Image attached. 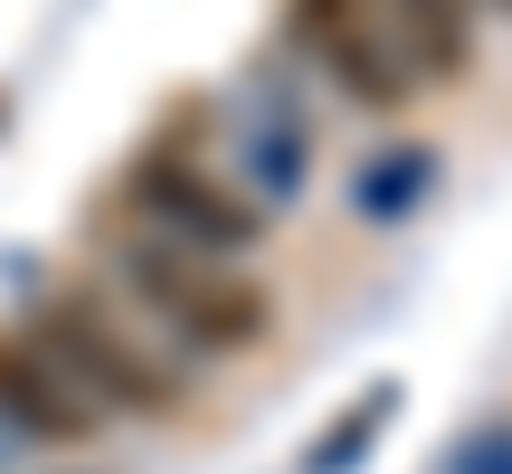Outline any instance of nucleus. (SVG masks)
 <instances>
[{"label":"nucleus","mask_w":512,"mask_h":474,"mask_svg":"<svg viewBox=\"0 0 512 474\" xmlns=\"http://www.w3.org/2000/svg\"><path fill=\"white\" fill-rule=\"evenodd\" d=\"M114 285L133 294V313H143L152 332H171L181 351H200V361H238L275 332V294L256 285L238 266H209V256L171 247V237H124L114 247Z\"/></svg>","instance_id":"f257e3e1"},{"label":"nucleus","mask_w":512,"mask_h":474,"mask_svg":"<svg viewBox=\"0 0 512 474\" xmlns=\"http://www.w3.org/2000/svg\"><path fill=\"white\" fill-rule=\"evenodd\" d=\"M285 38L351 95L361 114H399L418 67L399 57V38L370 19V0H285Z\"/></svg>","instance_id":"20e7f679"},{"label":"nucleus","mask_w":512,"mask_h":474,"mask_svg":"<svg viewBox=\"0 0 512 474\" xmlns=\"http://www.w3.org/2000/svg\"><path fill=\"white\" fill-rule=\"evenodd\" d=\"M124 209L143 219V237H171V247L209 256V266H238L266 237V209L238 181H219L209 162H190V152H143L124 171Z\"/></svg>","instance_id":"7ed1b4c3"},{"label":"nucleus","mask_w":512,"mask_h":474,"mask_svg":"<svg viewBox=\"0 0 512 474\" xmlns=\"http://www.w3.org/2000/svg\"><path fill=\"white\" fill-rule=\"evenodd\" d=\"M0 427H19L29 446H95L105 408H95L29 332H0Z\"/></svg>","instance_id":"39448f33"},{"label":"nucleus","mask_w":512,"mask_h":474,"mask_svg":"<svg viewBox=\"0 0 512 474\" xmlns=\"http://www.w3.org/2000/svg\"><path fill=\"white\" fill-rule=\"evenodd\" d=\"M399 10V57L408 67H427V76H465L475 67V10L465 0H389Z\"/></svg>","instance_id":"423d86ee"},{"label":"nucleus","mask_w":512,"mask_h":474,"mask_svg":"<svg viewBox=\"0 0 512 474\" xmlns=\"http://www.w3.org/2000/svg\"><path fill=\"white\" fill-rule=\"evenodd\" d=\"M19 332H29V342L48 351V361L67 370L105 418H152V427H162V418H181V408H190L181 370H171L162 351L133 332V313H114L95 285H57Z\"/></svg>","instance_id":"f03ea898"}]
</instances>
